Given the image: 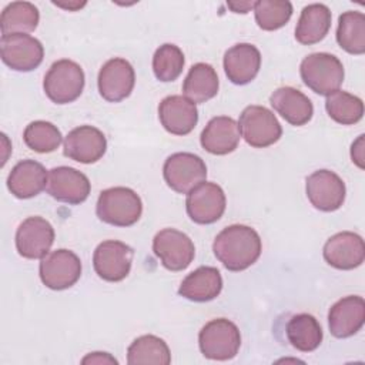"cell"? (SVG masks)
I'll use <instances>...</instances> for the list:
<instances>
[{
  "instance_id": "1",
  "label": "cell",
  "mask_w": 365,
  "mask_h": 365,
  "mask_svg": "<svg viewBox=\"0 0 365 365\" xmlns=\"http://www.w3.org/2000/svg\"><path fill=\"white\" fill-rule=\"evenodd\" d=\"M212 251L228 271L238 272L257 262L262 251V242L254 228L244 224H232L217 234Z\"/></svg>"
},
{
  "instance_id": "2",
  "label": "cell",
  "mask_w": 365,
  "mask_h": 365,
  "mask_svg": "<svg viewBox=\"0 0 365 365\" xmlns=\"http://www.w3.org/2000/svg\"><path fill=\"white\" fill-rule=\"evenodd\" d=\"M97 217L114 227H130L143 214L140 195L128 187H111L103 190L96 205Z\"/></svg>"
},
{
  "instance_id": "3",
  "label": "cell",
  "mask_w": 365,
  "mask_h": 365,
  "mask_svg": "<svg viewBox=\"0 0 365 365\" xmlns=\"http://www.w3.org/2000/svg\"><path fill=\"white\" fill-rule=\"evenodd\" d=\"M304 84L319 96H329L339 90L344 81V66L338 57L329 53H312L299 66Z\"/></svg>"
},
{
  "instance_id": "4",
  "label": "cell",
  "mask_w": 365,
  "mask_h": 365,
  "mask_svg": "<svg viewBox=\"0 0 365 365\" xmlns=\"http://www.w3.org/2000/svg\"><path fill=\"white\" fill-rule=\"evenodd\" d=\"M86 83L84 71L73 60L54 61L43 80L46 96L56 104H68L80 97Z\"/></svg>"
},
{
  "instance_id": "5",
  "label": "cell",
  "mask_w": 365,
  "mask_h": 365,
  "mask_svg": "<svg viewBox=\"0 0 365 365\" xmlns=\"http://www.w3.org/2000/svg\"><path fill=\"white\" fill-rule=\"evenodd\" d=\"M201 354L212 361L232 359L241 346L238 327L227 318L208 321L198 334Z\"/></svg>"
},
{
  "instance_id": "6",
  "label": "cell",
  "mask_w": 365,
  "mask_h": 365,
  "mask_svg": "<svg viewBox=\"0 0 365 365\" xmlns=\"http://www.w3.org/2000/svg\"><path fill=\"white\" fill-rule=\"evenodd\" d=\"M238 127L241 137L254 148L275 144L282 135V127L275 114L264 106H248L242 110Z\"/></svg>"
},
{
  "instance_id": "7",
  "label": "cell",
  "mask_w": 365,
  "mask_h": 365,
  "mask_svg": "<svg viewBox=\"0 0 365 365\" xmlns=\"http://www.w3.org/2000/svg\"><path fill=\"white\" fill-rule=\"evenodd\" d=\"M163 175L167 185L180 194H188L207 178L204 160L192 153H174L164 161Z\"/></svg>"
},
{
  "instance_id": "8",
  "label": "cell",
  "mask_w": 365,
  "mask_h": 365,
  "mask_svg": "<svg viewBox=\"0 0 365 365\" xmlns=\"http://www.w3.org/2000/svg\"><path fill=\"white\" fill-rule=\"evenodd\" d=\"M38 274L41 282L54 291L73 287L81 277V261L70 250L60 248L41 258Z\"/></svg>"
},
{
  "instance_id": "9",
  "label": "cell",
  "mask_w": 365,
  "mask_h": 365,
  "mask_svg": "<svg viewBox=\"0 0 365 365\" xmlns=\"http://www.w3.org/2000/svg\"><path fill=\"white\" fill-rule=\"evenodd\" d=\"M153 251L163 267L174 272L185 269L195 257V247L191 238L175 228L158 231L153 240Z\"/></svg>"
},
{
  "instance_id": "10",
  "label": "cell",
  "mask_w": 365,
  "mask_h": 365,
  "mask_svg": "<svg viewBox=\"0 0 365 365\" xmlns=\"http://www.w3.org/2000/svg\"><path fill=\"white\" fill-rule=\"evenodd\" d=\"M134 251L125 242L107 240L97 245L93 254L96 274L108 282L123 281L131 269Z\"/></svg>"
},
{
  "instance_id": "11",
  "label": "cell",
  "mask_w": 365,
  "mask_h": 365,
  "mask_svg": "<svg viewBox=\"0 0 365 365\" xmlns=\"http://www.w3.org/2000/svg\"><path fill=\"white\" fill-rule=\"evenodd\" d=\"M0 56L6 66L16 71H31L37 68L44 57V47L40 40L30 34L16 33L1 36Z\"/></svg>"
},
{
  "instance_id": "12",
  "label": "cell",
  "mask_w": 365,
  "mask_h": 365,
  "mask_svg": "<svg viewBox=\"0 0 365 365\" xmlns=\"http://www.w3.org/2000/svg\"><path fill=\"white\" fill-rule=\"evenodd\" d=\"M227 205L224 190L215 184L204 181L194 187L185 200V210L188 217L197 224H212L218 221Z\"/></svg>"
},
{
  "instance_id": "13",
  "label": "cell",
  "mask_w": 365,
  "mask_h": 365,
  "mask_svg": "<svg viewBox=\"0 0 365 365\" xmlns=\"http://www.w3.org/2000/svg\"><path fill=\"white\" fill-rule=\"evenodd\" d=\"M135 84V73L133 66L121 57H114L106 61L97 77L100 96L110 101L118 103L125 100Z\"/></svg>"
},
{
  "instance_id": "14",
  "label": "cell",
  "mask_w": 365,
  "mask_h": 365,
  "mask_svg": "<svg viewBox=\"0 0 365 365\" xmlns=\"http://www.w3.org/2000/svg\"><path fill=\"white\" fill-rule=\"evenodd\" d=\"M47 192L57 201L70 205H77L84 202L91 191L90 180L81 171L60 165L48 171Z\"/></svg>"
},
{
  "instance_id": "15",
  "label": "cell",
  "mask_w": 365,
  "mask_h": 365,
  "mask_svg": "<svg viewBox=\"0 0 365 365\" xmlns=\"http://www.w3.org/2000/svg\"><path fill=\"white\" fill-rule=\"evenodd\" d=\"M305 191L309 202L319 211L331 212L341 208L345 201V182L329 170H318L307 177Z\"/></svg>"
},
{
  "instance_id": "16",
  "label": "cell",
  "mask_w": 365,
  "mask_h": 365,
  "mask_svg": "<svg viewBox=\"0 0 365 365\" xmlns=\"http://www.w3.org/2000/svg\"><path fill=\"white\" fill-rule=\"evenodd\" d=\"M54 242V228L43 217L26 218L16 231L17 252L27 259H41Z\"/></svg>"
},
{
  "instance_id": "17",
  "label": "cell",
  "mask_w": 365,
  "mask_h": 365,
  "mask_svg": "<svg viewBox=\"0 0 365 365\" xmlns=\"http://www.w3.org/2000/svg\"><path fill=\"white\" fill-rule=\"evenodd\" d=\"M106 135L93 125L76 127L64 138V155L81 164H93L98 161L106 154Z\"/></svg>"
},
{
  "instance_id": "18",
  "label": "cell",
  "mask_w": 365,
  "mask_h": 365,
  "mask_svg": "<svg viewBox=\"0 0 365 365\" xmlns=\"http://www.w3.org/2000/svg\"><path fill=\"white\" fill-rule=\"evenodd\" d=\"M324 259L336 269L358 268L365 259V244L361 235L352 231L336 232L324 245Z\"/></svg>"
},
{
  "instance_id": "19",
  "label": "cell",
  "mask_w": 365,
  "mask_h": 365,
  "mask_svg": "<svg viewBox=\"0 0 365 365\" xmlns=\"http://www.w3.org/2000/svg\"><path fill=\"white\" fill-rule=\"evenodd\" d=\"M158 118L170 134L187 135L197 125L198 110L195 103L184 96H168L158 106Z\"/></svg>"
},
{
  "instance_id": "20",
  "label": "cell",
  "mask_w": 365,
  "mask_h": 365,
  "mask_svg": "<svg viewBox=\"0 0 365 365\" xmlns=\"http://www.w3.org/2000/svg\"><path fill=\"white\" fill-rule=\"evenodd\" d=\"M365 322V301L359 295L338 299L328 312V327L335 338L355 335Z\"/></svg>"
},
{
  "instance_id": "21",
  "label": "cell",
  "mask_w": 365,
  "mask_h": 365,
  "mask_svg": "<svg viewBox=\"0 0 365 365\" xmlns=\"http://www.w3.org/2000/svg\"><path fill=\"white\" fill-rule=\"evenodd\" d=\"M224 71L228 80L237 86L251 83L261 67V53L250 43H238L224 54Z\"/></svg>"
},
{
  "instance_id": "22",
  "label": "cell",
  "mask_w": 365,
  "mask_h": 365,
  "mask_svg": "<svg viewBox=\"0 0 365 365\" xmlns=\"http://www.w3.org/2000/svg\"><path fill=\"white\" fill-rule=\"evenodd\" d=\"M241 138L238 123L228 115L212 117L204 127L200 143L202 148L214 155H225L238 147Z\"/></svg>"
},
{
  "instance_id": "23",
  "label": "cell",
  "mask_w": 365,
  "mask_h": 365,
  "mask_svg": "<svg viewBox=\"0 0 365 365\" xmlns=\"http://www.w3.org/2000/svg\"><path fill=\"white\" fill-rule=\"evenodd\" d=\"M48 173L44 165L34 160L19 161L7 177L9 191L20 200L38 195L47 187Z\"/></svg>"
},
{
  "instance_id": "24",
  "label": "cell",
  "mask_w": 365,
  "mask_h": 365,
  "mask_svg": "<svg viewBox=\"0 0 365 365\" xmlns=\"http://www.w3.org/2000/svg\"><path fill=\"white\" fill-rule=\"evenodd\" d=\"M269 103L274 110L291 125H305L314 114L311 100L302 91L289 86L277 88L269 96Z\"/></svg>"
},
{
  "instance_id": "25",
  "label": "cell",
  "mask_w": 365,
  "mask_h": 365,
  "mask_svg": "<svg viewBox=\"0 0 365 365\" xmlns=\"http://www.w3.org/2000/svg\"><path fill=\"white\" fill-rule=\"evenodd\" d=\"M222 289V277L215 267H198L190 272L181 282L178 294L194 302H207L220 295Z\"/></svg>"
},
{
  "instance_id": "26",
  "label": "cell",
  "mask_w": 365,
  "mask_h": 365,
  "mask_svg": "<svg viewBox=\"0 0 365 365\" xmlns=\"http://www.w3.org/2000/svg\"><path fill=\"white\" fill-rule=\"evenodd\" d=\"M331 10L322 3H312L302 9L295 27L298 43L311 46L325 38L331 29Z\"/></svg>"
},
{
  "instance_id": "27",
  "label": "cell",
  "mask_w": 365,
  "mask_h": 365,
  "mask_svg": "<svg viewBox=\"0 0 365 365\" xmlns=\"http://www.w3.org/2000/svg\"><path fill=\"white\" fill-rule=\"evenodd\" d=\"M218 87L220 81L215 68L207 63H197L190 68L182 83V93L184 97L200 104L215 97Z\"/></svg>"
},
{
  "instance_id": "28",
  "label": "cell",
  "mask_w": 365,
  "mask_h": 365,
  "mask_svg": "<svg viewBox=\"0 0 365 365\" xmlns=\"http://www.w3.org/2000/svg\"><path fill=\"white\" fill-rule=\"evenodd\" d=\"M288 342L301 352H312L322 342V328L309 314L292 315L285 328Z\"/></svg>"
},
{
  "instance_id": "29",
  "label": "cell",
  "mask_w": 365,
  "mask_h": 365,
  "mask_svg": "<svg viewBox=\"0 0 365 365\" xmlns=\"http://www.w3.org/2000/svg\"><path fill=\"white\" fill-rule=\"evenodd\" d=\"M40 21L38 9L30 1L9 3L0 14L1 36L16 33H31L37 29Z\"/></svg>"
},
{
  "instance_id": "30",
  "label": "cell",
  "mask_w": 365,
  "mask_h": 365,
  "mask_svg": "<svg viewBox=\"0 0 365 365\" xmlns=\"http://www.w3.org/2000/svg\"><path fill=\"white\" fill-rule=\"evenodd\" d=\"M171 362L170 348L164 339L155 335H141L135 338L127 349V364H158L168 365Z\"/></svg>"
},
{
  "instance_id": "31",
  "label": "cell",
  "mask_w": 365,
  "mask_h": 365,
  "mask_svg": "<svg viewBox=\"0 0 365 365\" xmlns=\"http://www.w3.org/2000/svg\"><path fill=\"white\" fill-rule=\"evenodd\" d=\"M336 41L349 54L365 53V16L361 11H345L338 19Z\"/></svg>"
},
{
  "instance_id": "32",
  "label": "cell",
  "mask_w": 365,
  "mask_h": 365,
  "mask_svg": "<svg viewBox=\"0 0 365 365\" xmlns=\"http://www.w3.org/2000/svg\"><path fill=\"white\" fill-rule=\"evenodd\" d=\"M325 108L328 115L342 125L356 124L364 115L362 100L344 90H336L327 96Z\"/></svg>"
},
{
  "instance_id": "33",
  "label": "cell",
  "mask_w": 365,
  "mask_h": 365,
  "mask_svg": "<svg viewBox=\"0 0 365 365\" xmlns=\"http://www.w3.org/2000/svg\"><path fill=\"white\" fill-rule=\"evenodd\" d=\"M23 140L26 145L40 154L53 153L61 144L63 135L57 125L50 121L36 120L31 121L23 133Z\"/></svg>"
},
{
  "instance_id": "34",
  "label": "cell",
  "mask_w": 365,
  "mask_h": 365,
  "mask_svg": "<svg viewBox=\"0 0 365 365\" xmlns=\"http://www.w3.org/2000/svg\"><path fill=\"white\" fill-rule=\"evenodd\" d=\"M184 54L181 48L173 43L160 46L153 56V71L157 80L163 83L174 81L184 68Z\"/></svg>"
},
{
  "instance_id": "35",
  "label": "cell",
  "mask_w": 365,
  "mask_h": 365,
  "mask_svg": "<svg viewBox=\"0 0 365 365\" xmlns=\"http://www.w3.org/2000/svg\"><path fill=\"white\" fill-rule=\"evenodd\" d=\"M252 10L258 27L265 31L284 27L292 16V4L287 0H258Z\"/></svg>"
},
{
  "instance_id": "36",
  "label": "cell",
  "mask_w": 365,
  "mask_h": 365,
  "mask_svg": "<svg viewBox=\"0 0 365 365\" xmlns=\"http://www.w3.org/2000/svg\"><path fill=\"white\" fill-rule=\"evenodd\" d=\"M83 364H118L115 358H113L107 352H91L81 359Z\"/></svg>"
},
{
  "instance_id": "37",
  "label": "cell",
  "mask_w": 365,
  "mask_h": 365,
  "mask_svg": "<svg viewBox=\"0 0 365 365\" xmlns=\"http://www.w3.org/2000/svg\"><path fill=\"white\" fill-rule=\"evenodd\" d=\"M351 158L359 167L364 168V135H359L351 147Z\"/></svg>"
},
{
  "instance_id": "38",
  "label": "cell",
  "mask_w": 365,
  "mask_h": 365,
  "mask_svg": "<svg viewBox=\"0 0 365 365\" xmlns=\"http://www.w3.org/2000/svg\"><path fill=\"white\" fill-rule=\"evenodd\" d=\"M255 1H228L227 6L234 11V13H248L251 9H254Z\"/></svg>"
},
{
  "instance_id": "39",
  "label": "cell",
  "mask_w": 365,
  "mask_h": 365,
  "mask_svg": "<svg viewBox=\"0 0 365 365\" xmlns=\"http://www.w3.org/2000/svg\"><path fill=\"white\" fill-rule=\"evenodd\" d=\"M53 4H56L57 7H61V9H66L68 11H76L78 9H81L83 6H86V1H73V3H58V1H53Z\"/></svg>"
}]
</instances>
